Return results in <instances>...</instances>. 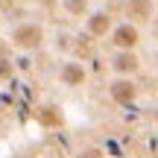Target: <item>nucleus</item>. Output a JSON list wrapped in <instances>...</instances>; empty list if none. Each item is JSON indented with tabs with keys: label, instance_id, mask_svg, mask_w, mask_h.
<instances>
[{
	"label": "nucleus",
	"instance_id": "nucleus-2",
	"mask_svg": "<svg viewBox=\"0 0 158 158\" xmlns=\"http://www.w3.org/2000/svg\"><path fill=\"white\" fill-rule=\"evenodd\" d=\"M132 97H135V85H129V82H117V85H114V100L129 102Z\"/></svg>",
	"mask_w": 158,
	"mask_h": 158
},
{
	"label": "nucleus",
	"instance_id": "nucleus-4",
	"mask_svg": "<svg viewBox=\"0 0 158 158\" xmlns=\"http://www.w3.org/2000/svg\"><path fill=\"white\" fill-rule=\"evenodd\" d=\"M106 29H108V18H106V15H97L94 21H91V32L100 35V32H106Z\"/></svg>",
	"mask_w": 158,
	"mask_h": 158
},
{
	"label": "nucleus",
	"instance_id": "nucleus-3",
	"mask_svg": "<svg viewBox=\"0 0 158 158\" xmlns=\"http://www.w3.org/2000/svg\"><path fill=\"white\" fill-rule=\"evenodd\" d=\"M18 41H21V44H27V47H35V44H38V29H35V27L18 29Z\"/></svg>",
	"mask_w": 158,
	"mask_h": 158
},
{
	"label": "nucleus",
	"instance_id": "nucleus-7",
	"mask_svg": "<svg viewBox=\"0 0 158 158\" xmlns=\"http://www.w3.org/2000/svg\"><path fill=\"white\" fill-rule=\"evenodd\" d=\"M41 120H44V123H59L62 117H59L56 111H44V114H41Z\"/></svg>",
	"mask_w": 158,
	"mask_h": 158
},
{
	"label": "nucleus",
	"instance_id": "nucleus-6",
	"mask_svg": "<svg viewBox=\"0 0 158 158\" xmlns=\"http://www.w3.org/2000/svg\"><path fill=\"white\" fill-rule=\"evenodd\" d=\"M64 79H68V82H82V70L79 68H68L64 70Z\"/></svg>",
	"mask_w": 158,
	"mask_h": 158
},
{
	"label": "nucleus",
	"instance_id": "nucleus-5",
	"mask_svg": "<svg viewBox=\"0 0 158 158\" xmlns=\"http://www.w3.org/2000/svg\"><path fill=\"white\" fill-rule=\"evenodd\" d=\"M114 68H120V70H132V68H135V59H132V56H120V59H114Z\"/></svg>",
	"mask_w": 158,
	"mask_h": 158
},
{
	"label": "nucleus",
	"instance_id": "nucleus-1",
	"mask_svg": "<svg viewBox=\"0 0 158 158\" xmlns=\"http://www.w3.org/2000/svg\"><path fill=\"white\" fill-rule=\"evenodd\" d=\"M138 41V32L132 27H120L117 32H114V44H120V47H132Z\"/></svg>",
	"mask_w": 158,
	"mask_h": 158
}]
</instances>
